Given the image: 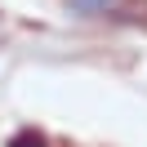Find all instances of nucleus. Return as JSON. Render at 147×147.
<instances>
[{"instance_id":"nucleus-2","label":"nucleus","mask_w":147,"mask_h":147,"mask_svg":"<svg viewBox=\"0 0 147 147\" xmlns=\"http://www.w3.org/2000/svg\"><path fill=\"white\" fill-rule=\"evenodd\" d=\"M76 13H98V9H107V0H67Z\"/></svg>"},{"instance_id":"nucleus-1","label":"nucleus","mask_w":147,"mask_h":147,"mask_svg":"<svg viewBox=\"0 0 147 147\" xmlns=\"http://www.w3.org/2000/svg\"><path fill=\"white\" fill-rule=\"evenodd\" d=\"M9 147H45V138H40L36 129H22V134H13V138H9Z\"/></svg>"}]
</instances>
